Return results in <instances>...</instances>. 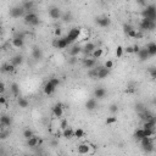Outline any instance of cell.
Returning a JSON list of instances; mask_svg holds the SVG:
<instances>
[{
    "mask_svg": "<svg viewBox=\"0 0 156 156\" xmlns=\"http://www.w3.org/2000/svg\"><path fill=\"white\" fill-rule=\"evenodd\" d=\"M15 69H16V67H15L11 62H6V64H4L3 66H1V72H4V73H12V72L15 71Z\"/></svg>",
    "mask_w": 156,
    "mask_h": 156,
    "instance_id": "obj_17",
    "label": "cell"
},
{
    "mask_svg": "<svg viewBox=\"0 0 156 156\" xmlns=\"http://www.w3.org/2000/svg\"><path fill=\"white\" fill-rule=\"evenodd\" d=\"M123 53H124V51H123V48H122L121 45H118V46H117V49H116V58H117V59H121L122 56H123Z\"/></svg>",
    "mask_w": 156,
    "mask_h": 156,
    "instance_id": "obj_39",
    "label": "cell"
},
{
    "mask_svg": "<svg viewBox=\"0 0 156 156\" xmlns=\"http://www.w3.org/2000/svg\"><path fill=\"white\" fill-rule=\"evenodd\" d=\"M55 90H56V88H55L53 84H51L49 81L45 83V85H44V94H45V95L49 96V95H51V94H54Z\"/></svg>",
    "mask_w": 156,
    "mask_h": 156,
    "instance_id": "obj_15",
    "label": "cell"
},
{
    "mask_svg": "<svg viewBox=\"0 0 156 156\" xmlns=\"http://www.w3.org/2000/svg\"><path fill=\"white\" fill-rule=\"evenodd\" d=\"M116 122H117V117H115V116L107 117V118H106V121H105V123L109 124V126H110V124H115Z\"/></svg>",
    "mask_w": 156,
    "mask_h": 156,
    "instance_id": "obj_38",
    "label": "cell"
},
{
    "mask_svg": "<svg viewBox=\"0 0 156 156\" xmlns=\"http://www.w3.org/2000/svg\"><path fill=\"white\" fill-rule=\"evenodd\" d=\"M110 111L112 113H117L118 112V106L116 105V104H112V105L110 106Z\"/></svg>",
    "mask_w": 156,
    "mask_h": 156,
    "instance_id": "obj_45",
    "label": "cell"
},
{
    "mask_svg": "<svg viewBox=\"0 0 156 156\" xmlns=\"http://www.w3.org/2000/svg\"><path fill=\"white\" fill-rule=\"evenodd\" d=\"M24 156H27V155H24Z\"/></svg>",
    "mask_w": 156,
    "mask_h": 156,
    "instance_id": "obj_59",
    "label": "cell"
},
{
    "mask_svg": "<svg viewBox=\"0 0 156 156\" xmlns=\"http://www.w3.org/2000/svg\"><path fill=\"white\" fill-rule=\"evenodd\" d=\"M92 56H93V59H100V58H102V55H104V49L102 48H96L93 53L90 54Z\"/></svg>",
    "mask_w": 156,
    "mask_h": 156,
    "instance_id": "obj_26",
    "label": "cell"
},
{
    "mask_svg": "<svg viewBox=\"0 0 156 156\" xmlns=\"http://www.w3.org/2000/svg\"><path fill=\"white\" fill-rule=\"evenodd\" d=\"M96 73H98V69H92L88 72V76L90 78H96Z\"/></svg>",
    "mask_w": 156,
    "mask_h": 156,
    "instance_id": "obj_42",
    "label": "cell"
},
{
    "mask_svg": "<svg viewBox=\"0 0 156 156\" xmlns=\"http://www.w3.org/2000/svg\"><path fill=\"white\" fill-rule=\"evenodd\" d=\"M77 153L79 155H93L95 153V149L89 143H82L77 147Z\"/></svg>",
    "mask_w": 156,
    "mask_h": 156,
    "instance_id": "obj_2",
    "label": "cell"
},
{
    "mask_svg": "<svg viewBox=\"0 0 156 156\" xmlns=\"http://www.w3.org/2000/svg\"><path fill=\"white\" fill-rule=\"evenodd\" d=\"M140 51V46L139 45H133V54H138Z\"/></svg>",
    "mask_w": 156,
    "mask_h": 156,
    "instance_id": "obj_52",
    "label": "cell"
},
{
    "mask_svg": "<svg viewBox=\"0 0 156 156\" xmlns=\"http://www.w3.org/2000/svg\"><path fill=\"white\" fill-rule=\"evenodd\" d=\"M79 35H81V28H78V27H75V28H72L69 34L65 37L66 41H67V44L71 45V44H73L75 41L79 38Z\"/></svg>",
    "mask_w": 156,
    "mask_h": 156,
    "instance_id": "obj_3",
    "label": "cell"
},
{
    "mask_svg": "<svg viewBox=\"0 0 156 156\" xmlns=\"http://www.w3.org/2000/svg\"><path fill=\"white\" fill-rule=\"evenodd\" d=\"M69 62H70V64H71V65H75V64H76V62H77V58H71Z\"/></svg>",
    "mask_w": 156,
    "mask_h": 156,
    "instance_id": "obj_54",
    "label": "cell"
},
{
    "mask_svg": "<svg viewBox=\"0 0 156 156\" xmlns=\"http://www.w3.org/2000/svg\"><path fill=\"white\" fill-rule=\"evenodd\" d=\"M104 67H105L106 70H109V71L112 70L113 69V61L112 60H106L105 64H104Z\"/></svg>",
    "mask_w": 156,
    "mask_h": 156,
    "instance_id": "obj_40",
    "label": "cell"
},
{
    "mask_svg": "<svg viewBox=\"0 0 156 156\" xmlns=\"http://www.w3.org/2000/svg\"><path fill=\"white\" fill-rule=\"evenodd\" d=\"M73 134H75V129H72L71 127H67L65 131H62V137L65 139H72Z\"/></svg>",
    "mask_w": 156,
    "mask_h": 156,
    "instance_id": "obj_22",
    "label": "cell"
},
{
    "mask_svg": "<svg viewBox=\"0 0 156 156\" xmlns=\"http://www.w3.org/2000/svg\"><path fill=\"white\" fill-rule=\"evenodd\" d=\"M0 131H1V127H0Z\"/></svg>",
    "mask_w": 156,
    "mask_h": 156,
    "instance_id": "obj_57",
    "label": "cell"
},
{
    "mask_svg": "<svg viewBox=\"0 0 156 156\" xmlns=\"http://www.w3.org/2000/svg\"><path fill=\"white\" fill-rule=\"evenodd\" d=\"M134 137H136V139H138V140L143 139V138H144V129H143V128L137 129V131L134 132Z\"/></svg>",
    "mask_w": 156,
    "mask_h": 156,
    "instance_id": "obj_34",
    "label": "cell"
},
{
    "mask_svg": "<svg viewBox=\"0 0 156 156\" xmlns=\"http://www.w3.org/2000/svg\"><path fill=\"white\" fill-rule=\"evenodd\" d=\"M33 7H34V3L33 1H24L22 4V9L24 10V12L26 11L31 12V10H33Z\"/></svg>",
    "mask_w": 156,
    "mask_h": 156,
    "instance_id": "obj_29",
    "label": "cell"
},
{
    "mask_svg": "<svg viewBox=\"0 0 156 156\" xmlns=\"http://www.w3.org/2000/svg\"><path fill=\"white\" fill-rule=\"evenodd\" d=\"M11 44H12L14 48H16V49L23 48V45H24L23 35L22 34H18V35H16V37H14L12 40H11Z\"/></svg>",
    "mask_w": 156,
    "mask_h": 156,
    "instance_id": "obj_6",
    "label": "cell"
},
{
    "mask_svg": "<svg viewBox=\"0 0 156 156\" xmlns=\"http://www.w3.org/2000/svg\"><path fill=\"white\" fill-rule=\"evenodd\" d=\"M39 17L37 16V14L34 12H28L27 15H24V23L28 26H38L39 24Z\"/></svg>",
    "mask_w": 156,
    "mask_h": 156,
    "instance_id": "obj_4",
    "label": "cell"
},
{
    "mask_svg": "<svg viewBox=\"0 0 156 156\" xmlns=\"http://www.w3.org/2000/svg\"><path fill=\"white\" fill-rule=\"evenodd\" d=\"M85 107H87V110H88V111H94L95 109L98 107V101H96V99L92 98V99H89V100H87V102H85Z\"/></svg>",
    "mask_w": 156,
    "mask_h": 156,
    "instance_id": "obj_14",
    "label": "cell"
},
{
    "mask_svg": "<svg viewBox=\"0 0 156 156\" xmlns=\"http://www.w3.org/2000/svg\"><path fill=\"white\" fill-rule=\"evenodd\" d=\"M61 33H62L61 28H55L54 34H55V37H56V38H60V37H61Z\"/></svg>",
    "mask_w": 156,
    "mask_h": 156,
    "instance_id": "obj_49",
    "label": "cell"
},
{
    "mask_svg": "<svg viewBox=\"0 0 156 156\" xmlns=\"http://www.w3.org/2000/svg\"><path fill=\"white\" fill-rule=\"evenodd\" d=\"M49 16H50L51 18H53V20H60V18H61V16H62L61 10H60L59 7H56V6L51 7V9L49 10Z\"/></svg>",
    "mask_w": 156,
    "mask_h": 156,
    "instance_id": "obj_10",
    "label": "cell"
},
{
    "mask_svg": "<svg viewBox=\"0 0 156 156\" xmlns=\"http://www.w3.org/2000/svg\"><path fill=\"white\" fill-rule=\"evenodd\" d=\"M33 136H34V133H33L32 129L27 128V129H24V131H23V137H24L26 140H28L31 137H33Z\"/></svg>",
    "mask_w": 156,
    "mask_h": 156,
    "instance_id": "obj_35",
    "label": "cell"
},
{
    "mask_svg": "<svg viewBox=\"0 0 156 156\" xmlns=\"http://www.w3.org/2000/svg\"><path fill=\"white\" fill-rule=\"evenodd\" d=\"M82 53V48L79 45H73L71 48V50H70V55H71V58H77L78 55H79Z\"/></svg>",
    "mask_w": 156,
    "mask_h": 156,
    "instance_id": "obj_21",
    "label": "cell"
},
{
    "mask_svg": "<svg viewBox=\"0 0 156 156\" xmlns=\"http://www.w3.org/2000/svg\"><path fill=\"white\" fill-rule=\"evenodd\" d=\"M138 58H139V60L140 61H145V60H148L150 56H149V54H148V51H147V49H140V51L138 53Z\"/></svg>",
    "mask_w": 156,
    "mask_h": 156,
    "instance_id": "obj_28",
    "label": "cell"
},
{
    "mask_svg": "<svg viewBox=\"0 0 156 156\" xmlns=\"http://www.w3.org/2000/svg\"><path fill=\"white\" fill-rule=\"evenodd\" d=\"M0 29H1V26H0Z\"/></svg>",
    "mask_w": 156,
    "mask_h": 156,
    "instance_id": "obj_58",
    "label": "cell"
},
{
    "mask_svg": "<svg viewBox=\"0 0 156 156\" xmlns=\"http://www.w3.org/2000/svg\"><path fill=\"white\" fill-rule=\"evenodd\" d=\"M67 127H69V122H67V119H66V118H61V119H60V126H59V128L61 129V131H65Z\"/></svg>",
    "mask_w": 156,
    "mask_h": 156,
    "instance_id": "obj_36",
    "label": "cell"
},
{
    "mask_svg": "<svg viewBox=\"0 0 156 156\" xmlns=\"http://www.w3.org/2000/svg\"><path fill=\"white\" fill-rule=\"evenodd\" d=\"M12 124V119L10 116L7 115H3V116H0V126H3V127H10Z\"/></svg>",
    "mask_w": 156,
    "mask_h": 156,
    "instance_id": "obj_13",
    "label": "cell"
},
{
    "mask_svg": "<svg viewBox=\"0 0 156 156\" xmlns=\"http://www.w3.org/2000/svg\"><path fill=\"white\" fill-rule=\"evenodd\" d=\"M67 46H69V44H67V41L65 38H59V44H58V49L59 50H64L66 49Z\"/></svg>",
    "mask_w": 156,
    "mask_h": 156,
    "instance_id": "obj_31",
    "label": "cell"
},
{
    "mask_svg": "<svg viewBox=\"0 0 156 156\" xmlns=\"http://www.w3.org/2000/svg\"><path fill=\"white\" fill-rule=\"evenodd\" d=\"M123 51H126L127 54H133V46L129 45V46H127V48H124Z\"/></svg>",
    "mask_w": 156,
    "mask_h": 156,
    "instance_id": "obj_50",
    "label": "cell"
},
{
    "mask_svg": "<svg viewBox=\"0 0 156 156\" xmlns=\"http://www.w3.org/2000/svg\"><path fill=\"white\" fill-rule=\"evenodd\" d=\"M95 22H96V24L99 26V27L106 28V27H109V26L111 24V20L109 17H98Z\"/></svg>",
    "mask_w": 156,
    "mask_h": 156,
    "instance_id": "obj_9",
    "label": "cell"
},
{
    "mask_svg": "<svg viewBox=\"0 0 156 156\" xmlns=\"http://www.w3.org/2000/svg\"><path fill=\"white\" fill-rule=\"evenodd\" d=\"M5 90H6V87H5V83L4 82H0V95H3Z\"/></svg>",
    "mask_w": 156,
    "mask_h": 156,
    "instance_id": "obj_46",
    "label": "cell"
},
{
    "mask_svg": "<svg viewBox=\"0 0 156 156\" xmlns=\"http://www.w3.org/2000/svg\"><path fill=\"white\" fill-rule=\"evenodd\" d=\"M51 144H53L54 147H56V145H58V142H53V143H51Z\"/></svg>",
    "mask_w": 156,
    "mask_h": 156,
    "instance_id": "obj_56",
    "label": "cell"
},
{
    "mask_svg": "<svg viewBox=\"0 0 156 156\" xmlns=\"http://www.w3.org/2000/svg\"><path fill=\"white\" fill-rule=\"evenodd\" d=\"M17 104H18V106H20L21 109H27L28 105H29L28 101L26 100L24 98H18V99H17Z\"/></svg>",
    "mask_w": 156,
    "mask_h": 156,
    "instance_id": "obj_30",
    "label": "cell"
},
{
    "mask_svg": "<svg viewBox=\"0 0 156 156\" xmlns=\"http://www.w3.org/2000/svg\"><path fill=\"white\" fill-rule=\"evenodd\" d=\"M11 64H12L15 67L21 66V65L23 64V56H22V55H15L14 58L11 59Z\"/></svg>",
    "mask_w": 156,
    "mask_h": 156,
    "instance_id": "obj_20",
    "label": "cell"
},
{
    "mask_svg": "<svg viewBox=\"0 0 156 156\" xmlns=\"http://www.w3.org/2000/svg\"><path fill=\"white\" fill-rule=\"evenodd\" d=\"M95 49H96V45H95L94 43H87V44L82 48V53H84L85 55H90Z\"/></svg>",
    "mask_w": 156,
    "mask_h": 156,
    "instance_id": "obj_12",
    "label": "cell"
},
{
    "mask_svg": "<svg viewBox=\"0 0 156 156\" xmlns=\"http://www.w3.org/2000/svg\"><path fill=\"white\" fill-rule=\"evenodd\" d=\"M145 49H147L149 56H155L156 55V44L155 43H149Z\"/></svg>",
    "mask_w": 156,
    "mask_h": 156,
    "instance_id": "obj_25",
    "label": "cell"
},
{
    "mask_svg": "<svg viewBox=\"0 0 156 156\" xmlns=\"http://www.w3.org/2000/svg\"><path fill=\"white\" fill-rule=\"evenodd\" d=\"M156 27V23L155 22H151L147 18H142L140 21V32L142 31H154Z\"/></svg>",
    "mask_w": 156,
    "mask_h": 156,
    "instance_id": "obj_5",
    "label": "cell"
},
{
    "mask_svg": "<svg viewBox=\"0 0 156 156\" xmlns=\"http://www.w3.org/2000/svg\"><path fill=\"white\" fill-rule=\"evenodd\" d=\"M32 56H33V59L34 60H41L43 59V51H41V49L39 48H34L33 49V53H32Z\"/></svg>",
    "mask_w": 156,
    "mask_h": 156,
    "instance_id": "obj_24",
    "label": "cell"
},
{
    "mask_svg": "<svg viewBox=\"0 0 156 156\" xmlns=\"http://www.w3.org/2000/svg\"><path fill=\"white\" fill-rule=\"evenodd\" d=\"M49 82H50L55 88H58L59 84H60V79H59V78H56V77H51L50 79H49Z\"/></svg>",
    "mask_w": 156,
    "mask_h": 156,
    "instance_id": "obj_41",
    "label": "cell"
},
{
    "mask_svg": "<svg viewBox=\"0 0 156 156\" xmlns=\"http://www.w3.org/2000/svg\"><path fill=\"white\" fill-rule=\"evenodd\" d=\"M137 39H139V38H143V33L142 32H140V31H138V32H137V37H136Z\"/></svg>",
    "mask_w": 156,
    "mask_h": 156,
    "instance_id": "obj_55",
    "label": "cell"
},
{
    "mask_svg": "<svg viewBox=\"0 0 156 156\" xmlns=\"http://www.w3.org/2000/svg\"><path fill=\"white\" fill-rule=\"evenodd\" d=\"M137 32H138V31L133 28L132 31H129V32L127 33V37H129V38H136V37H137Z\"/></svg>",
    "mask_w": 156,
    "mask_h": 156,
    "instance_id": "obj_43",
    "label": "cell"
},
{
    "mask_svg": "<svg viewBox=\"0 0 156 156\" xmlns=\"http://www.w3.org/2000/svg\"><path fill=\"white\" fill-rule=\"evenodd\" d=\"M41 143V140L37 137V136H33V137H31L28 140H27V145L29 148H35V147H38V145Z\"/></svg>",
    "mask_w": 156,
    "mask_h": 156,
    "instance_id": "obj_16",
    "label": "cell"
},
{
    "mask_svg": "<svg viewBox=\"0 0 156 156\" xmlns=\"http://www.w3.org/2000/svg\"><path fill=\"white\" fill-rule=\"evenodd\" d=\"M136 110L138 111V112H142V111H144L145 110V109H144V105H143V104H137V105H136Z\"/></svg>",
    "mask_w": 156,
    "mask_h": 156,
    "instance_id": "obj_47",
    "label": "cell"
},
{
    "mask_svg": "<svg viewBox=\"0 0 156 156\" xmlns=\"http://www.w3.org/2000/svg\"><path fill=\"white\" fill-rule=\"evenodd\" d=\"M10 89H11L14 96H18V95H20V87H18L17 83H12V84H11V88H10Z\"/></svg>",
    "mask_w": 156,
    "mask_h": 156,
    "instance_id": "obj_32",
    "label": "cell"
},
{
    "mask_svg": "<svg viewBox=\"0 0 156 156\" xmlns=\"http://www.w3.org/2000/svg\"><path fill=\"white\" fill-rule=\"evenodd\" d=\"M84 131H83L82 128H78V129H76L75 131V134H73V138H77V139H81V138H83L84 137Z\"/></svg>",
    "mask_w": 156,
    "mask_h": 156,
    "instance_id": "obj_33",
    "label": "cell"
},
{
    "mask_svg": "<svg viewBox=\"0 0 156 156\" xmlns=\"http://www.w3.org/2000/svg\"><path fill=\"white\" fill-rule=\"evenodd\" d=\"M106 95V90L104 89V88H96L94 90V99H104Z\"/></svg>",
    "mask_w": 156,
    "mask_h": 156,
    "instance_id": "obj_19",
    "label": "cell"
},
{
    "mask_svg": "<svg viewBox=\"0 0 156 156\" xmlns=\"http://www.w3.org/2000/svg\"><path fill=\"white\" fill-rule=\"evenodd\" d=\"M140 117H142V119L144 122H148V121H151V119L154 118V115L150 111L144 110V111L140 112Z\"/></svg>",
    "mask_w": 156,
    "mask_h": 156,
    "instance_id": "obj_18",
    "label": "cell"
},
{
    "mask_svg": "<svg viewBox=\"0 0 156 156\" xmlns=\"http://www.w3.org/2000/svg\"><path fill=\"white\" fill-rule=\"evenodd\" d=\"M95 64H96V61H95L94 59H89V58H87V59L83 60V65H84V67H87L88 70H92L93 67L95 66Z\"/></svg>",
    "mask_w": 156,
    "mask_h": 156,
    "instance_id": "obj_23",
    "label": "cell"
},
{
    "mask_svg": "<svg viewBox=\"0 0 156 156\" xmlns=\"http://www.w3.org/2000/svg\"><path fill=\"white\" fill-rule=\"evenodd\" d=\"M150 76H151L153 79H155V78H156V69H155V67H151V70H150Z\"/></svg>",
    "mask_w": 156,
    "mask_h": 156,
    "instance_id": "obj_51",
    "label": "cell"
},
{
    "mask_svg": "<svg viewBox=\"0 0 156 156\" xmlns=\"http://www.w3.org/2000/svg\"><path fill=\"white\" fill-rule=\"evenodd\" d=\"M142 148H143V150H144L145 153H148V154H149V153H153L154 149H155V148H154V142L150 143V144H148V145H145V147H142Z\"/></svg>",
    "mask_w": 156,
    "mask_h": 156,
    "instance_id": "obj_37",
    "label": "cell"
},
{
    "mask_svg": "<svg viewBox=\"0 0 156 156\" xmlns=\"http://www.w3.org/2000/svg\"><path fill=\"white\" fill-rule=\"evenodd\" d=\"M132 29H133V27L131 24H124L123 26V31H124V33H126V34L129 32V31H132Z\"/></svg>",
    "mask_w": 156,
    "mask_h": 156,
    "instance_id": "obj_48",
    "label": "cell"
},
{
    "mask_svg": "<svg viewBox=\"0 0 156 156\" xmlns=\"http://www.w3.org/2000/svg\"><path fill=\"white\" fill-rule=\"evenodd\" d=\"M109 75H110V71L106 70L104 66L98 67V73H96V78H98V79H105Z\"/></svg>",
    "mask_w": 156,
    "mask_h": 156,
    "instance_id": "obj_11",
    "label": "cell"
},
{
    "mask_svg": "<svg viewBox=\"0 0 156 156\" xmlns=\"http://www.w3.org/2000/svg\"><path fill=\"white\" fill-rule=\"evenodd\" d=\"M24 15V10L22 9V6H15L10 10V16L14 18H20Z\"/></svg>",
    "mask_w": 156,
    "mask_h": 156,
    "instance_id": "obj_7",
    "label": "cell"
},
{
    "mask_svg": "<svg viewBox=\"0 0 156 156\" xmlns=\"http://www.w3.org/2000/svg\"><path fill=\"white\" fill-rule=\"evenodd\" d=\"M61 18L64 20L65 22H70V21H71V14L70 12H66L64 16H61Z\"/></svg>",
    "mask_w": 156,
    "mask_h": 156,
    "instance_id": "obj_44",
    "label": "cell"
},
{
    "mask_svg": "<svg viewBox=\"0 0 156 156\" xmlns=\"http://www.w3.org/2000/svg\"><path fill=\"white\" fill-rule=\"evenodd\" d=\"M5 104H6V98L0 95V105H5Z\"/></svg>",
    "mask_w": 156,
    "mask_h": 156,
    "instance_id": "obj_53",
    "label": "cell"
},
{
    "mask_svg": "<svg viewBox=\"0 0 156 156\" xmlns=\"http://www.w3.org/2000/svg\"><path fill=\"white\" fill-rule=\"evenodd\" d=\"M142 16L143 18H147L151 22H155V18H156V7L155 5L151 4V5H147L145 9L142 11Z\"/></svg>",
    "mask_w": 156,
    "mask_h": 156,
    "instance_id": "obj_1",
    "label": "cell"
},
{
    "mask_svg": "<svg viewBox=\"0 0 156 156\" xmlns=\"http://www.w3.org/2000/svg\"><path fill=\"white\" fill-rule=\"evenodd\" d=\"M155 126H156V119H155V117H154L151 121L144 122V124H143V129H155Z\"/></svg>",
    "mask_w": 156,
    "mask_h": 156,
    "instance_id": "obj_27",
    "label": "cell"
},
{
    "mask_svg": "<svg viewBox=\"0 0 156 156\" xmlns=\"http://www.w3.org/2000/svg\"><path fill=\"white\" fill-rule=\"evenodd\" d=\"M53 115H54V117L59 118V119L64 117V105L62 104H56L53 107Z\"/></svg>",
    "mask_w": 156,
    "mask_h": 156,
    "instance_id": "obj_8",
    "label": "cell"
}]
</instances>
